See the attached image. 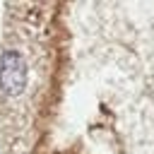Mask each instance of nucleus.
Segmentation results:
<instances>
[{
	"label": "nucleus",
	"mask_w": 154,
	"mask_h": 154,
	"mask_svg": "<svg viewBox=\"0 0 154 154\" xmlns=\"http://www.w3.org/2000/svg\"><path fill=\"white\" fill-rule=\"evenodd\" d=\"M26 87V60L17 51H5L0 55V91L10 99L19 96Z\"/></svg>",
	"instance_id": "obj_1"
}]
</instances>
